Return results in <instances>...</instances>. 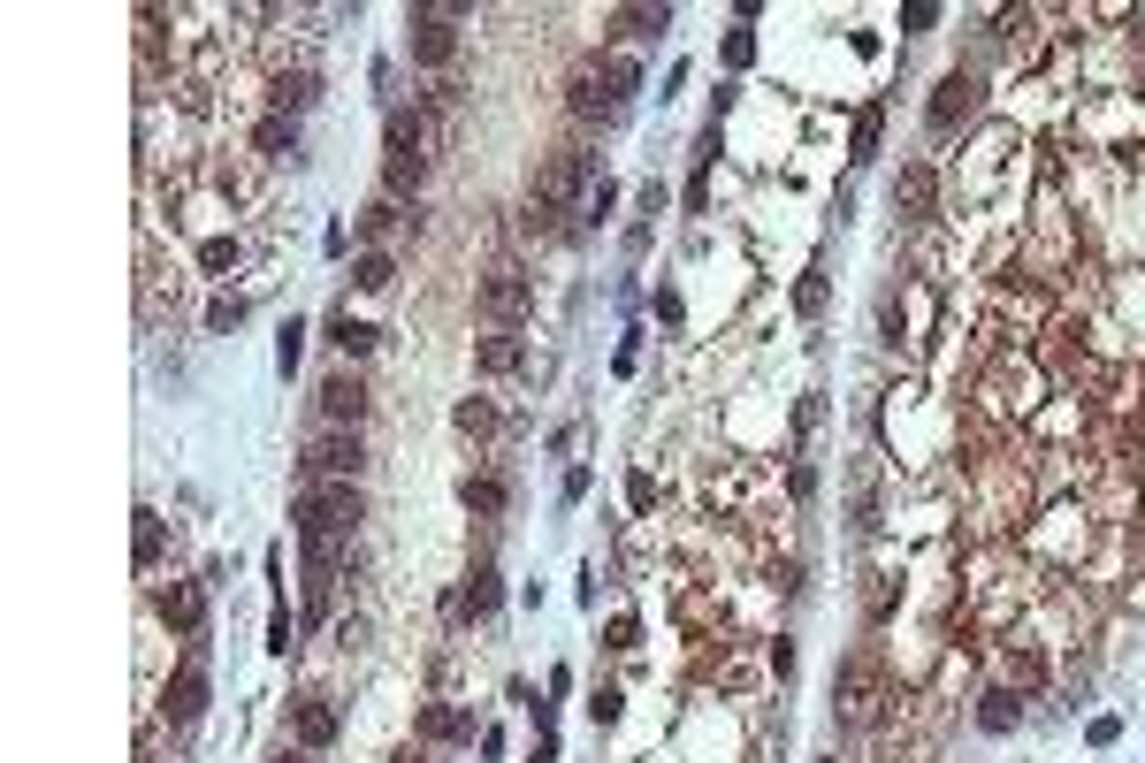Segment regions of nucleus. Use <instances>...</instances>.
Segmentation results:
<instances>
[{
  "label": "nucleus",
  "mask_w": 1145,
  "mask_h": 763,
  "mask_svg": "<svg viewBox=\"0 0 1145 763\" xmlns=\"http://www.w3.org/2000/svg\"><path fill=\"white\" fill-rule=\"evenodd\" d=\"M359 519H367L359 481H306L299 504H291V527H299V542H306V565H328V573H336V558L351 550Z\"/></svg>",
  "instance_id": "nucleus-1"
},
{
  "label": "nucleus",
  "mask_w": 1145,
  "mask_h": 763,
  "mask_svg": "<svg viewBox=\"0 0 1145 763\" xmlns=\"http://www.w3.org/2000/svg\"><path fill=\"white\" fill-rule=\"evenodd\" d=\"M428 183V115L420 108H390L382 123V199H420Z\"/></svg>",
  "instance_id": "nucleus-2"
},
{
  "label": "nucleus",
  "mask_w": 1145,
  "mask_h": 763,
  "mask_svg": "<svg viewBox=\"0 0 1145 763\" xmlns=\"http://www.w3.org/2000/svg\"><path fill=\"white\" fill-rule=\"evenodd\" d=\"M459 23H467V0H420V8H405V54L420 69H451L459 61Z\"/></svg>",
  "instance_id": "nucleus-3"
},
{
  "label": "nucleus",
  "mask_w": 1145,
  "mask_h": 763,
  "mask_svg": "<svg viewBox=\"0 0 1145 763\" xmlns=\"http://www.w3.org/2000/svg\"><path fill=\"white\" fill-rule=\"evenodd\" d=\"M206 703H214V687H206V633H199V641H183V664L161 680V718L168 726H199Z\"/></svg>",
  "instance_id": "nucleus-4"
},
{
  "label": "nucleus",
  "mask_w": 1145,
  "mask_h": 763,
  "mask_svg": "<svg viewBox=\"0 0 1145 763\" xmlns=\"http://www.w3.org/2000/svg\"><path fill=\"white\" fill-rule=\"evenodd\" d=\"M474 305H482L490 328H519V321L535 313V276L512 268V260H496V268H482V283H474Z\"/></svg>",
  "instance_id": "nucleus-5"
},
{
  "label": "nucleus",
  "mask_w": 1145,
  "mask_h": 763,
  "mask_svg": "<svg viewBox=\"0 0 1145 763\" xmlns=\"http://www.w3.org/2000/svg\"><path fill=\"white\" fill-rule=\"evenodd\" d=\"M985 108V85L970 69H947L940 85H932V100H924V123H932V138H955V131H970Z\"/></svg>",
  "instance_id": "nucleus-6"
},
{
  "label": "nucleus",
  "mask_w": 1145,
  "mask_h": 763,
  "mask_svg": "<svg viewBox=\"0 0 1145 763\" xmlns=\"http://www.w3.org/2000/svg\"><path fill=\"white\" fill-rule=\"evenodd\" d=\"M299 465H306V481H359L367 473V444H359V428H322Z\"/></svg>",
  "instance_id": "nucleus-7"
},
{
  "label": "nucleus",
  "mask_w": 1145,
  "mask_h": 763,
  "mask_svg": "<svg viewBox=\"0 0 1145 763\" xmlns=\"http://www.w3.org/2000/svg\"><path fill=\"white\" fill-rule=\"evenodd\" d=\"M832 710H840L847 726H863V718L878 710V657H871V649L847 657V664L832 672Z\"/></svg>",
  "instance_id": "nucleus-8"
},
{
  "label": "nucleus",
  "mask_w": 1145,
  "mask_h": 763,
  "mask_svg": "<svg viewBox=\"0 0 1145 763\" xmlns=\"http://www.w3.org/2000/svg\"><path fill=\"white\" fill-rule=\"evenodd\" d=\"M496 604H504V573H496L490 558L482 565H467V581L451 588V626H482V618H496Z\"/></svg>",
  "instance_id": "nucleus-9"
},
{
  "label": "nucleus",
  "mask_w": 1145,
  "mask_h": 763,
  "mask_svg": "<svg viewBox=\"0 0 1145 763\" xmlns=\"http://www.w3.org/2000/svg\"><path fill=\"white\" fill-rule=\"evenodd\" d=\"M154 618L176 626L183 641H199V633H206V581H168V588H154Z\"/></svg>",
  "instance_id": "nucleus-10"
},
{
  "label": "nucleus",
  "mask_w": 1145,
  "mask_h": 763,
  "mask_svg": "<svg viewBox=\"0 0 1145 763\" xmlns=\"http://www.w3.org/2000/svg\"><path fill=\"white\" fill-rule=\"evenodd\" d=\"M367 413H374V390H367L359 374H328L322 382V420L328 428H359Z\"/></svg>",
  "instance_id": "nucleus-11"
},
{
  "label": "nucleus",
  "mask_w": 1145,
  "mask_h": 763,
  "mask_svg": "<svg viewBox=\"0 0 1145 763\" xmlns=\"http://www.w3.org/2000/svg\"><path fill=\"white\" fill-rule=\"evenodd\" d=\"M291 733H299V749H336V733H344V718H336V703L328 695H299L291 703Z\"/></svg>",
  "instance_id": "nucleus-12"
},
{
  "label": "nucleus",
  "mask_w": 1145,
  "mask_h": 763,
  "mask_svg": "<svg viewBox=\"0 0 1145 763\" xmlns=\"http://www.w3.org/2000/svg\"><path fill=\"white\" fill-rule=\"evenodd\" d=\"M894 206H901V222H932V206H940V176H932L924 160H909V168L894 176Z\"/></svg>",
  "instance_id": "nucleus-13"
},
{
  "label": "nucleus",
  "mask_w": 1145,
  "mask_h": 763,
  "mask_svg": "<svg viewBox=\"0 0 1145 763\" xmlns=\"http://www.w3.org/2000/svg\"><path fill=\"white\" fill-rule=\"evenodd\" d=\"M527 367V344H519V328H490L482 344H474V374H519Z\"/></svg>",
  "instance_id": "nucleus-14"
},
{
  "label": "nucleus",
  "mask_w": 1145,
  "mask_h": 763,
  "mask_svg": "<svg viewBox=\"0 0 1145 763\" xmlns=\"http://www.w3.org/2000/svg\"><path fill=\"white\" fill-rule=\"evenodd\" d=\"M459 504H467L474 519H504V512H512V481H504V473H467V481H459Z\"/></svg>",
  "instance_id": "nucleus-15"
},
{
  "label": "nucleus",
  "mask_w": 1145,
  "mask_h": 763,
  "mask_svg": "<svg viewBox=\"0 0 1145 763\" xmlns=\"http://www.w3.org/2000/svg\"><path fill=\"white\" fill-rule=\"evenodd\" d=\"M413 741H444V749H459V741H474V718H467L459 703H428L420 726H413Z\"/></svg>",
  "instance_id": "nucleus-16"
},
{
  "label": "nucleus",
  "mask_w": 1145,
  "mask_h": 763,
  "mask_svg": "<svg viewBox=\"0 0 1145 763\" xmlns=\"http://www.w3.org/2000/svg\"><path fill=\"white\" fill-rule=\"evenodd\" d=\"M252 153L260 160H306L299 153V115H260L252 123Z\"/></svg>",
  "instance_id": "nucleus-17"
},
{
  "label": "nucleus",
  "mask_w": 1145,
  "mask_h": 763,
  "mask_svg": "<svg viewBox=\"0 0 1145 763\" xmlns=\"http://www.w3.org/2000/svg\"><path fill=\"white\" fill-rule=\"evenodd\" d=\"M276 115H306L314 100H322V69H276Z\"/></svg>",
  "instance_id": "nucleus-18"
},
{
  "label": "nucleus",
  "mask_w": 1145,
  "mask_h": 763,
  "mask_svg": "<svg viewBox=\"0 0 1145 763\" xmlns=\"http://www.w3.org/2000/svg\"><path fill=\"white\" fill-rule=\"evenodd\" d=\"M397 229H405V206H397V199H367V206H359V237H367V253H382Z\"/></svg>",
  "instance_id": "nucleus-19"
},
{
  "label": "nucleus",
  "mask_w": 1145,
  "mask_h": 763,
  "mask_svg": "<svg viewBox=\"0 0 1145 763\" xmlns=\"http://www.w3.org/2000/svg\"><path fill=\"white\" fill-rule=\"evenodd\" d=\"M328 344H336L344 359H367V351L382 344V328H367V321H351V313L336 305V313H328Z\"/></svg>",
  "instance_id": "nucleus-20"
},
{
  "label": "nucleus",
  "mask_w": 1145,
  "mask_h": 763,
  "mask_svg": "<svg viewBox=\"0 0 1145 763\" xmlns=\"http://www.w3.org/2000/svg\"><path fill=\"white\" fill-rule=\"evenodd\" d=\"M878 138H886V108L871 100V108L855 115V131H847V160H855V168H871V160H878Z\"/></svg>",
  "instance_id": "nucleus-21"
},
{
  "label": "nucleus",
  "mask_w": 1145,
  "mask_h": 763,
  "mask_svg": "<svg viewBox=\"0 0 1145 763\" xmlns=\"http://www.w3.org/2000/svg\"><path fill=\"white\" fill-rule=\"evenodd\" d=\"M1015 718H1023V695H1015V687H985L978 695V726L985 733H1015Z\"/></svg>",
  "instance_id": "nucleus-22"
},
{
  "label": "nucleus",
  "mask_w": 1145,
  "mask_h": 763,
  "mask_svg": "<svg viewBox=\"0 0 1145 763\" xmlns=\"http://www.w3.org/2000/svg\"><path fill=\"white\" fill-rule=\"evenodd\" d=\"M847 527H855V535H871V527H878V473H871V458L855 465V496H847Z\"/></svg>",
  "instance_id": "nucleus-23"
},
{
  "label": "nucleus",
  "mask_w": 1145,
  "mask_h": 763,
  "mask_svg": "<svg viewBox=\"0 0 1145 763\" xmlns=\"http://www.w3.org/2000/svg\"><path fill=\"white\" fill-rule=\"evenodd\" d=\"M390 283H397V260H390V253H359V260H351V291L382 299Z\"/></svg>",
  "instance_id": "nucleus-24"
},
{
  "label": "nucleus",
  "mask_w": 1145,
  "mask_h": 763,
  "mask_svg": "<svg viewBox=\"0 0 1145 763\" xmlns=\"http://www.w3.org/2000/svg\"><path fill=\"white\" fill-rule=\"evenodd\" d=\"M611 31L619 38H656V31H672V8H611Z\"/></svg>",
  "instance_id": "nucleus-25"
},
{
  "label": "nucleus",
  "mask_w": 1145,
  "mask_h": 763,
  "mask_svg": "<svg viewBox=\"0 0 1145 763\" xmlns=\"http://www.w3.org/2000/svg\"><path fill=\"white\" fill-rule=\"evenodd\" d=\"M168 558V519L161 512H138V573H154Z\"/></svg>",
  "instance_id": "nucleus-26"
},
{
  "label": "nucleus",
  "mask_w": 1145,
  "mask_h": 763,
  "mask_svg": "<svg viewBox=\"0 0 1145 763\" xmlns=\"http://www.w3.org/2000/svg\"><path fill=\"white\" fill-rule=\"evenodd\" d=\"M451 428H459V436H496V405L490 397H459V405H451Z\"/></svg>",
  "instance_id": "nucleus-27"
},
{
  "label": "nucleus",
  "mask_w": 1145,
  "mask_h": 763,
  "mask_svg": "<svg viewBox=\"0 0 1145 763\" xmlns=\"http://www.w3.org/2000/svg\"><path fill=\"white\" fill-rule=\"evenodd\" d=\"M611 206H619V183H611V176H596V183H588V199H581V229L611 222Z\"/></svg>",
  "instance_id": "nucleus-28"
},
{
  "label": "nucleus",
  "mask_w": 1145,
  "mask_h": 763,
  "mask_svg": "<svg viewBox=\"0 0 1145 763\" xmlns=\"http://www.w3.org/2000/svg\"><path fill=\"white\" fill-rule=\"evenodd\" d=\"M1008 680H1015V687H1046V657L1015 641V649H1008Z\"/></svg>",
  "instance_id": "nucleus-29"
},
{
  "label": "nucleus",
  "mask_w": 1145,
  "mask_h": 763,
  "mask_svg": "<svg viewBox=\"0 0 1145 763\" xmlns=\"http://www.w3.org/2000/svg\"><path fill=\"white\" fill-rule=\"evenodd\" d=\"M824 299H832V291H824V268H810V276L795 283V313H802V321H818Z\"/></svg>",
  "instance_id": "nucleus-30"
},
{
  "label": "nucleus",
  "mask_w": 1145,
  "mask_h": 763,
  "mask_svg": "<svg viewBox=\"0 0 1145 763\" xmlns=\"http://www.w3.org/2000/svg\"><path fill=\"white\" fill-rule=\"evenodd\" d=\"M299 359H306V328H299V321H283V336H276V367H283V374H299Z\"/></svg>",
  "instance_id": "nucleus-31"
},
{
  "label": "nucleus",
  "mask_w": 1145,
  "mask_h": 763,
  "mask_svg": "<svg viewBox=\"0 0 1145 763\" xmlns=\"http://www.w3.org/2000/svg\"><path fill=\"white\" fill-rule=\"evenodd\" d=\"M245 313H252L245 299H214V305H206V328H214V336H229V328H245Z\"/></svg>",
  "instance_id": "nucleus-32"
},
{
  "label": "nucleus",
  "mask_w": 1145,
  "mask_h": 763,
  "mask_svg": "<svg viewBox=\"0 0 1145 763\" xmlns=\"http://www.w3.org/2000/svg\"><path fill=\"white\" fill-rule=\"evenodd\" d=\"M268 649H276V657H291V649H299V626H291V610H283V604L268 610Z\"/></svg>",
  "instance_id": "nucleus-33"
},
{
  "label": "nucleus",
  "mask_w": 1145,
  "mask_h": 763,
  "mask_svg": "<svg viewBox=\"0 0 1145 763\" xmlns=\"http://www.w3.org/2000/svg\"><path fill=\"white\" fill-rule=\"evenodd\" d=\"M932 23H940V8H932V0H909V8H901V31H909V38H924Z\"/></svg>",
  "instance_id": "nucleus-34"
},
{
  "label": "nucleus",
  "mask_w": 1145,
  "mask_h": 763,
  "mask_svg": "<svg viewBox=\"0 0 1145 763\" xmlns=\"http://www.w3.org/2000/svg\"><path fill=\"white\" fill-rule=\"evenodd\" d=\"M756 61V38L749 31H726V69H749Z\"/></svg>",
  "instance_id": "nucleus-35"
},
{
  "label": "nucleus",
  "mask_w": 1145,
  "mask_h": 763,
  "mask_svg": "<svg viewBox=\"0 0 1145 763\" xmlns=\"http://www.w3.org/2000/svg\"><path fill=\"white\" fill-rule=\"evenodd\" d=\"M619 703H627L619 687H596V695H588V718H596V726H611V718H619Z\"/></svg>",
  "instance_id": "nucleus-36"
},
{
  "label": "nucleus",
  "mask_w": 1145,
  "mask_h": 763,
  "mask_svg": "<svg viewBox=\"0 0 1145 763\" xmlns=\"http://www.w3.org/2000/svg\"><path fill=\"white\" fill-rule=\"evenodd\" d=\"M627 504H635L642 519H650V512H656V481H650V473H635V481H627Z\"/></svg>",
  "instance_id": "nucleus-37"
},
{
  "label": "nucleus",
  "mask_w": 1145,
  "mask_h": 763,
  "mask_svg": "<svg viewBox=\"0 0 1145 763\" xmlns=\"http://www.w3.org/2000/svg\"><path fill=\"white\" fill-rule=\"evenodd\" d=\"M787 489H795V504H810V496H818V473H810V465H795V473H787Z\"/></svg>",
  "instance_id": "nucleus-38"
},
{
  "label": "nucleus",
  "mask_w": 1145,
  "mask_h": 763,
  "mask_svg": "<svg viewBox=\"0 0 1145 763\" xmlns=\"http://www.w3.org/2000/svg\"><path fill=\"white\" fill-rule=\"evenodd\" d=\"M268 763H314V749H276Z\"/></svg>",
  "instance_id": "nucleus-39"
}]
</instances>
